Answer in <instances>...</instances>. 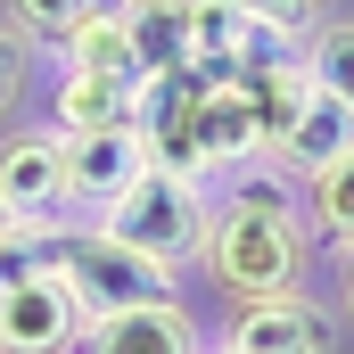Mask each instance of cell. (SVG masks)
Listing matches in <instances>:
<instances>
[{
	"label": "cell",
	"instance_id": "1",
	"mask_svg": "<svg viewBox=\"0 0 354 354\" xmlns=\"http://www.w3.org/2000/svg\"><path fill=\"white\" fill-rule=\"evenodd\" d=\"M206 280L239 305H264V297H297L305 272H313V231L297 214H256V206H231L214 198V231H206Z\"/></svg>",
	"mask_w": 354,
	"mask_h": 354
},
{
	"label": "cell",
	"instance_id": "2",
	"mask_svg": "<svg viewBox=\"0 0 354 354\" xmlns=\"http://www.w3.org/2000/svg\"><path fill=\"white\" fill-rule=\"evenodd\" d=\"M58 272L75 280V297H83L91 322H107V313H140V305H174L181 297V272L157 264V256H140L132 239H115V231H99V223H58Z\"/></svg>",
	"mask_w": 354,
	"mask_h": 354
},
{
	"label": "cell",
	"instance_id": "3",
	"mask_svg": "<svg viewBox=\"0 0 354 354\" xmlns=\"http://www.w3.org/2000/svg\"><path fill=\"white\" fill-rule=\"evenodd\" d=\"M99 231H115V239H132L140 256H157V264H198L206 256V231H214V189L189 174H165V165H149V174L132 181L115 206H107V223Z\"/></svg>",
	"mask_w": 354,
	"mask_h": 354
},
{
	"label": "cell",
	"instance_id": "4",
	"mask_svg": "<svg viewBox=\"0 0 354 354\" xmlns=\"http://www.w3.org/2000/svg\"><path fill=\"white\" fill-rule=\"evenodd\" d=\"M91 330L83 297L66 272H33L0 288V354H75Z\"/></svg>",
	"mask_w": 354,
	"mask_h": 354
},
{
	"label": "cell",
	"instance_id": "5",
	"mask_svg": "<svg viewBox=\"0 0 354 354\" xmlns=\"http://www.w3.org/2000/svg\"><path fill=\"white\" fill-rule=\"evenodd\" d=\"M0 206L17 223H66V132L58 124L0 132Z\"/></svg>",
	"mask_w": 354,
	"mask_h": 354
},
{
	"label": "cell",
	"instance_id": "6",
	"mask_svg": "<svg viewBox=\"0 0 354 354\" xmlns=\"http://www.w3.org/2000/svg\"><path fill=\"white\" fill-rule=\"evenodd\" d=\"M149 165H157V157H149L140 124H124V132H75V140H66V214L107 223V206L149 174Z\"/></svg>",
	"mask_w": 354,
	"mask_h": 354
},
{
	"label": "cell",
	"instance_id": "7",
	"mask_svg": "<svg viewBox=\"0 0 354 354\" xmlns=\"http://www.w3.org/2000/svg\"><path fill=\"white\" fill-rule=\"evenodd\" d=\"M223 346H239V354H338V313L322 297H305V288L297 297H264V305L231 313Z\"/></svg>",
	"mask_w": 354,
	"mask_h": 354
},
{
	"label": "cell",
	"instance_id": "8",
	"mask_svg": "<svg viewBox=\"0 0 354 354\" xmlns=\"http://www.w3.org/2000/svg\"><path fill=\"white\" fill-rule=\"evenodd\" d=\"M75 354H206V330H198V313L174 297V305H140V313L91 322Z\"/></svg>",
	"mask_w": 354,
	"mask_h": 354
},
{
	"label": "cell",
	"instance_id": "9",
	"mask_svg": "<svg viewBox=\"0 0 354 354\" xmlns=\"http://www.w3.org/2000/svg\"><path fill=\"white\" fill-rule=\"evenodd\" d=\"M58 66H66V75H124V83H140L132 0H91L83 17L66 25V41H58Z\"/></svg>",
	"mask_w": 354,
	"mask_h": 354
},
{
	"label": "cell",
	"instance_id": "10",
	"mask_svg": "<svg viewBox=\"0 0 354 354\" xmlns=\"http://www.w3.org/2000/svg\"><path fill=\"white\" fill-rule=\"evenodd\" d=\"M50 124H58L66 140H75V132H124V124H140V83H124V75H66V66H58Z\"/></svg>",
	"mask_w": 354,
	"mask_h": 354
},
{
	"label": "cell",
	"instance_id": "11",
	"mask_svg": "<svg viewBox=\"0 0 354 354\" xmlns=\"http://www.w3.org/2000/svg\"><path fill=\"white\" fill-rule=\"evenodd\" d=\"M272 33L239 8V0H189V66H206L214 83L239 75V58H256Z\"/></svg>",
	"mask_w": 354,
	"mask_h": 354
},
{
	"label": "cell",
	"instance_id": "12",
	"mask_svg": "<svg viewBox=\"0 0 354 354\" xmlns=\"http://www.w3.org/2000/svg\"><path fill=\"white\" fill-rule=\"evenodd\" d=\"M346 149H354V99L313 91V99L297 107V124L280 132V149H272V157H280L288 174H322V165H330V157H346Z\"/></svg>",
	"mask_w": 354,
	"mask_h": 354
},
{
	"label": "cell",
	"instance_id": "13",
	"mask_svg": "<svg viewBox=\"0 0 354 354\" xmlns=\"http://www.w3.org/2000/svg\"><path fill=\"white\" fill-rule=\"evenodd\" d=\"M132 50H140V83L189 66V0H132Z\"/></svg>",
	"mask_w": 354,
	"mask_h": 354
},
{
	"label": "cell",
	"instance_id": "14",
	"mask_svg": "<svg viewBox=\"0 0 354 354\" xmlns=\"http://www.w3.org/2000/svg\"><path fill=\"white\" fill-rule=\"evenodd\" d=\"M305 231L313 239H354V149L346 157H330L322 174H305Z\"/></svg>",
	"mask_w": 354,
	"mask_h": 354
},
{
	"label": "cell",
	"instance_id": "15",
	"mask_svg": "<svg viewBox=\"0 0 354 354\" xmlns=\"http://www.w3.org/2000/svg\"><path fill=\"white\" fill-rule=\"evenodd\" d=\"M305 66H313V83L354 99V8H330L313 33H305Z\"/></svg>",
	"mask_w": 354,
	"mask_h": 354
},
{
	"label": "cell",
	"instance_id": "16",
	"mask_svg": "<svg viewBox=\"0 0 354 354\" xmlns=\"http://www.w3.org/2000/svg\"><path fill=\"white\" fill-rule=\"evenodd\" d=\"M33 75H41V41H33L25 25H8V17H0V124L25 107Z\"/></svg>",
	"mask_w": 354,
	"mask_h": 354
},
{
	"label": "cell",
	"instance_id": "17",
	"mask_svg": "<svg viewBox=\"0 0 354 354\" xmlns=\"http://www.w3.org/2000/svg\"><path fill=\"white\" fill-rule=\"evenodd\" d=\"M83 8H91V0H0V17H8V25H25V33H33V41H50V50L66 41V25H75Z\"/></svg>",
	"mask_w": 354,
	"mask_h": 354
},
{
	"label": "cell",
	"instance_id": "18",
	"mask_svg": "<svg viewBox=\"0 0 354 354\" xmlns=\"http://www.w3.org/2000/svg\"><path fill=\"white\" fill-rule=\"evenodd\" d=\"M239 8H248V17L264 25L272 41H305V33H313V25L330 17V0H239Z\"/></svg>",
	"mask_w": 354,
	"mask_h": 354
},
{
	"label": "cell",
	"instance_id": "19",
	"mask_svg": "<svg viewBox=\"0 0 354 354\" xmlns=\"http://www.w3.org/2000/svg\"><path fill=\"white\" fill-rule=\"evenodd\" d=\"M330 288H338V322H354V239L330 248Z\"/></svg>",
	"mask_w": 354,
	"mask_h": 354
},
{
	"label": "cell",
	"instance_id": "20",
	"mask_svg": "<svg viewBox=\"0 0 354 354\" xmlns=\"http://www.w3.org/2000/svg\"><path fill=\"white\" fill-rule=\"evenodd\" d=\"M8 223H17V214H8V206H0V231H8Z\"/></svg>",
	"mask_w": 354,
	"mask_h": 354
},
{
	"label": "cell",
	"instance_id": "21",
	"mask_svg": "<svg viewBox=\"0 0 354 354\" xmlns=\"http://www.w3.org/2000/svg\"><path fill=\"white\" fill-rule=\"evenodd\" d=\"M206 354H239V346H206Z\"/></svg>",
	"mask_w": 354,
	"mask_h": 354
}]
</instances>
